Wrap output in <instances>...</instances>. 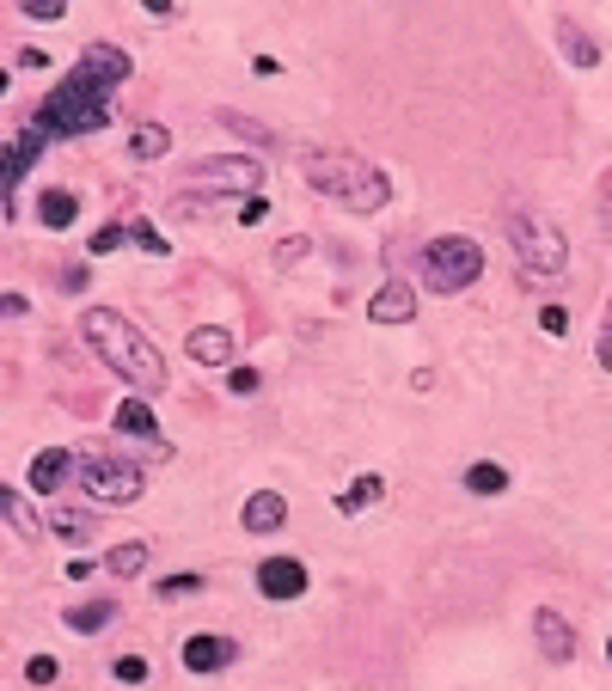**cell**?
I'll use <instances>...</instances> for the list:
<instances>
[{
	"label": "cell",
	"mask_w": 612,
	"mask_h": 691,
	"mask_svg": "<svg viewBox=\"0 0 612 691\" xmlns=\"http://www.w3.org/2000/svg\"><path fill=\"white\" fill-rule=\"evenodd\" d=\"M80 337L92 343V349H99V361L111 367L116 380L135 386V392H159V386H166V355H159L135 325H129L123 312H111V307H86Z\"/></svg>",
	"instance_id": "obj_1"
},
{
	"label": "cell",
	"mask_w": 612,
	"mask_h": 691,
	"mask_svg": "<svg viewBox=\"0 0 612 691\" xmlns=\"http://www.w3.org/2000/svg\"><path fill=\"white\" fill-rule=\"evenodd\" d=\"M300 178L313 183L319 197L343 202V209H356V214H380L392 202L386 171L361 154H300Z\"/></svg>",
	"instance_id": "obj_2"
},
{
	"label": "cell",
	"mask_w": 612,
	"mask_h": 691,
	"mask_svg": "<svg viewBox=\"0 0 612 691\" xmlns=\"http://www.w3.org/2000/svg\"><path fill=\"white\" fill-rule=\"evenodd\" d=\"M502 226H509V245H514V257H521V276H527V282H552V276H564L570 245H564V233L552 226V214H545V209L514 202Z\"/></svg>",
	"instance_id": "obj_3"
},
{
	"label": "cell",
	"mask_w": 612,
	"mask_h": 691,
	"mask_svg": "<svg viewBox=\"0 0 612 691\" xmlns=\"http://www.w3.org/2000/svg\"><path fill=\"white\" fill-rule=\"evenodd\" d=\"M111 116H116V99H111V92L74 86L68 74H62V86L37 104V116H31V123H37L43 135H62V142H74V135H99V129H111Z\"/></svg>",
	"instance_id": "obj_4"
},
{
	"label": "cell",
	"mask_w": 612,
	"mask_h": 691,
	"mask_svg": "<svg viewBox=\"0 0 612 691\" xmlns=\"http://www.w3.org/2000/svg\"><path fill=\"white\" fill-rule=\"evenodd\" d=\"M478 276H485V252H478V239H466V233H442V239L423 245V282L435 288V294H466Z\"/></svg>",
	"instance_id": "obj_5"
},
{
	"label": "cell",
	"mask_w": 612,
	"mask_h": 691,
	"mask_svg": "<svg viewBox=\"0 0 612 691\" xmlns=\"http://www.w3.org/2000/svg\"><path fill=\"white\" fill-rule=\"evenodd\" d=\"M80 490L99 502V509H135L147 490V478L129 459H111V453H92V459H80Z\"/></svg>",
	"instance_id": "obj_6"
},
{
	"label": "cell",
	"mask_w": 612,
	"mask_h": 691,
	"mask_svg": "<svg viewBox=\"0 0 612 691\" xmlns=\"http://www.w3.org/2000/svg\"><path fill=\"white\" fill-rule=\"evenodd\" d=\"M197 183H209V190H233V197H264V159L257 154H227V159H202L197 171H190Z\"/></svg>",
	"instance_id": "obj_7"
},
{
	"label": "cell",
	"mask_w": 612,
	"mask_h": 691,
	"mask_svg": "<svg viewBox=\"0 0 612 691\" xmlns=\"http://www.w3.org/2000/svg\"><path fill=\"white\" fill-rule=\"evenodd\" d=\"M129 68H135V62H129L116 43H86L80 62L68 68V80L74 86H92V92H116V86L129 80Z\"/></svg>",
	"instance_id": "obj_8"
},
{
	"label": "cell",
	"mask_w": 612,
	"mask_h": 691,
	"mask_svg": "<svg viewBox=\"0 0 612 691\" xmlns=\"http://www.w3.org/2000/svg\"><path fill=\"white\" fill-rule=\"evenodd\" d=\"M257 593L264 600H300L307 593V564L300 557H264L257 564Z\"/></svg>",
	"instance_id": "obj_9"
},
{
	"label": "cell",
	"mask_w": 612,
	"mask_h": 691,
	"mask_svg": "<svg viewBox=\"0 0 612 691\" xmlns=\"http://www.w3.org/2000/svg\"><path fill=\"white\" fill-rule=\"evenodd\" d=\"M49 142L37 123H25V135L19 142H7V159H0V197H7V209H13V190L25 183V171H31V159H37V147Z\"/></svg>",
	"instance_id": "obj_10"
},
{
	"label": "cell",
	"mask_w": 612,
	"mask_h": 691,
	"mask_svg": "<svg viewBox=\"0 0 612 691\" xmlns=\"http://www.w3.org/2000/svg\"><path fill=\"white\" fill-rule=\"evenodd\" d=\"M368 319L374 325H411L416 319V288L404 282V276H386L380 294L368 300Z\"/></svg>",
	"instance_id": "obj_11"
},
{
	"label": "cell",
	"mask_w": 612,
	"mask_h": 691,
	"mask_svg": "<svg viewBox=\"0 0 612 691\" xmlns=\"http://www.w3.org/2000/svg\"><path fill=\"white\" fill-rule=\"evenodd\" d=\"M533 643H539L552 661H576V631H570V618H564V612H552V606L533 612Z\"/></svg>",
	"instance_id": "obj_12"
},
{
	"label": "cell",
	"mask_w": 612,
	"mask_h": 691,
	"mask_svg": "<svg viewBox=\"0 0 612 691\" xmlns=\"http://www.w3.org/2000/svg\"><path fill=\"white\" fill-rule=\"evenodd\" d=\"M233 655H240V643L233 636H185V667L190 673H221V667H233Z\"/></svg>",
	"instance_id": "obj_13"
},
{
	"label": "cell",
	"mask_w": 612,
	"mask_h": 691,
	"mask_svg": "<svg viewBox=\"0 0 612 691\" xmlns=\"http://www.w3.org/2000/svg\"><path fill=\"white\" fill-rule=\"evenodd\" d=\"M74 471H80V466H74L68 447H43L37 459H31V490H37V495H62V483H68Z\"/></svg>",
	"instance_id": "obj_14"
},
{
	"label": "cell",
	"mask_w": 612,
	"mask_h": 691,
	"mask_svg": "<svg viewBox=\"0 0 612 691\" xmlns=\"http://www.w3.org/2000/svg\"><path fill=\"white\" fill-rule=\"evenodd\" d=\"M116 428H123V435H135V441H147V447L166 459V435H159V416H154V404H147V398H129V404H116Z\"/></svg>",
	"instance_id": "obj_15"
},
{
	"label": "cell",
	"mask_w": 612,
	"mask_h": 691,
	"mask_svg": "<svg viewBox=\"0 0 612 691\" xmlns=\"http://www.w3.org/2000/svg\"><path fill=\"white\" fill-rule=\"evenodd\" d=\"M282 521H288V502H282L276 490H257L252 502L240 509V526H245V533H276Z\"/></svg>",
	"instance_id": "obj_16"
},
{
	"label": "cell",
	"mask_w": 612,
	"mask_h": 691,
	"mask_svg": "<svg viewBox=\"0 0 612 691\" xmlns=\"http://www.w3.org/2000/svg\"><path fill=\"white\" fill-rule=\"evenodd\" d=\"M185 349L197 355L202 367H227V361H233V337H227L221 325H197V331H190V343H185Z\"/></svg>",
	"instance_id": "obj_17"
},
{
	"label": "cell",
	"mask_w": 612,
	"mask_h": 691,
	"mask_svg": "<svg viewBox=\"0 0 612 691\" xmlns=\"http://www.w3.org/2000/svg\"><path fill=\"white\" fill-rule=\"evenodd\" d=\"M0 514H7V526H13V533L25 538V545H37V538H43V521L31 514V502L13 490V483H0Z\"/></svg>",
	"instance_id": "obj_18"
},
{
	"label": "cell",
	"mask_w": 612,
	"mask_h": 691,
	"mask_svg": "<svg viewBox=\"0 0 612 691\" xmlns=\"http://www.w3.org/2000/svg\"><path fill=\"white\" fill-rule=\"evenodd\" d=\"M557 43H564V56H570V68H600V43L588 37L582 25H576V19H557Z\"/></svg>",
	"instance_id": "obj_19"
},
{
	"label": "cell",
	"mask_w": 612,
	"mask_h": 691,
	"mask_svg": "<svg viewBox=\"0 0 612 691\" xmlns=\"http://www.w3.org/2000/svg\"><path fill=\"white\" fill-rule=\"evenodd\" d=\"M111 618H116V600H111V593H99V600H86V606H68V612H62V624H68V631H80V636L104 631Z\"/></svg>",
	"instance_id": "obj_20"
},
{
	"label": "cell",
	"mask_w": 612,
	"mask_h": 691,
	"mask_svg": "<svg viewBox=\"0 0 612 691\" xmlns=\"http://www.w3.org/2000/svg\"><path fill=\"white\" fill-rule=\"evenodd\" d=\"M129 154L135 159H166L171 154V129L166 123H135L129 129Z\"/></svg>",
	"instance_id": "obj_21"
},
{
	"label": "cell",
	"mask_w": 612,
	"mask_h": 691,
	"mask_svg": "<svg viewBox=\"0 0 612 691\" xmlns=\"http://www.w3.org/2000/svg\"><path fill=\"white\" fill-rule=\"evenodd\" d=\"M37 221H43V226H56V233H68V226L80 221V202H74L68 190H49V197L37 202Z\"/></svg>",
	"instance_id": "obj_22"
},
{
	"label": "cell",
	"mask_w": 612,
	"mask_h": 691,
	"mask_svg": "<svg viewBox=\"0 0 612 691\" xmlns=\"http://www.w3.org/2000/svg\"><path fill=\"white\" fill-rule=\"evenodd\" d=\"M49 533L68 538V545H86V538L99 533V521H92V514H80V509H56V514H49Z\"/></svg>",
	"instance_id": "obj_23"
},
{
	"label": "cell",
	"mask_w": 612,
	"mask_h": 691,
	"mask_svg": "<svg viewBox=\"0 0 612 691\" xmlns=\"http://www.w3.org/2000/svg\"><path fill=\"white\" fill-rule=\"evenodd\" d=\"M147 557H154V545H142V538H135V545H116L111 557H104V569H111L116 581H129V576H142V569H147Z\"/></svg>",
	"instance_id": "obj_24"
},
{
	"label": "cell",
	"mask_w": 612,
	"mask_h": 691,
	"mask_svg": "<svg viewBox=\"0 0 612 691\" xmlns=\"http://www.w3.org/2000/svg\"><path fill=\"white\" fill-rule=\"evenodd\" d=\"M380 495H386V478H356L349 490L337 495V514H361V509H374Z\"/></svg>",
	"instance_id": "obj_25"
},
{
	"label": "cell",
	"mask_w": 612,
	"mask_h": 691,
	"mask_svg": "<svg viewBox=\"0 0 612 691\" xmlns=\"http://www.w3.org/2000/svg\"><path fill=\"white\" fill-rule=\"evenodd\" d=\"M466 490H471V495H502V490H509V471L490 466V459H478V466L466 471Z\"/></svg>",
	"instance_id": "obj_26"
},
{
	"label": "cell",
	"mask_w": 612,
	"mask_h": 691,
	"mask_svg": "<svg viewBox=\"0 0 612 691\" xmlns=\"http://www.w3.org/2000/svg\"><path fill=\"white\" fill-rule=\"evenodd\" d=\"M221 123H227L233 135H245L252 147H276V135H270V129H264V123H252V116H240V111H221Z\"/></svg>",
	"instance_id": "obj_27"
},
{
	"label": "cell",
	"mask_w": 612,
	"mask_h": 691,
	"mask_svg": "<svg viewBox=\"0 0 612 691\" xmlns=\"http://www.w3.org/2000/svg\"><path fill=\"white\" fill-rule=\"evenodd\" d=\"M129 239L142 245L147 257H166L171 245H166V233H159V226H147V221H129Z\"/></svg>",
	"instance_id": "obj_28"
},
{
	"label": "cell",
	"mask_w": 612,
	"mask_h": 691,
	"mask_svg": "<svg viewBox=\"0 0 612 691\" xmlns=\"http://www.w3.org/2000/svg\"><path fill=\"white\" fill-rule=\"evenodd\" d=\"M19 13L31 19V25H56L62 13H68V7H62V0H13Z\"/></svg>",
	"instance_id": "obj_29"
},
{
	"label": "cell",
	"mask_w": 612,
	"mask_h": 691,
	"mask_svg": "<svg viewBox=\"0 0 612 691\" xmlns=\"http://www.w3.org/2000/svg\"><path fill=\"white\" fill-rule=\"evenodd\" d=\"M202 588H209L202 576H166L159 581V600H190V593H202Z\"/></svg>",
	"instance_id": "obj_30"
},
{
	"label": "cell",
	"mask_w": 612,
	"mask_h": 691,
	"mask_svg": "<svg viewBox=\"0 0 612 691\" xmlns=\"http://www.w3.org/2000/svg\"><path fill=\"white\" fill-rule=\"evenodd\" d=\"M56 673H62L56 655H31V661H25V679H31V686H56Z\"/></svg>",
	"instance_id": "obj_31"
},
{
	"label": "cell",
	"mask_w": 612,
	"mask_h": 691,
	"mask_svg": "<svg viewBox=\"0 0 612 691\" xmlns=\"http://www.w3.org/2000/svg\"><path fill=\"white\" fill-rule=\"evenodd\" d=\"M129 239V226H99V233H92V245H86V252H92V257H111L116 252V245H123Z\"/></svg>",
	"instance_id": "obj_32"
},
{
	"label": "cell",
	"mask_w": 612,
	"mask_h": 691,
	"mask_svg": "<svg viewBox=\"0 0 612 691\" xmlns=\"http://www.w3.org/2000/svg\"><path fill=\"white\" fill-rule=\"evenodd\" d=\"M539 331L564 337V331H570V312H564V307H539Z\"/></svg>",
	"instance_id": "obj_33"
},
{
	"label": "cell",
	"mask_w": 612,
	"mask_h": 691,
	"mask_svg": "<svg viewBox=\"0 0 612 691\" xmlns=\"http://www.w3.org/2000/svg\"><path fill=\"white\" fill-rule=\"evenodd\" d=\"M116 679H123V686H142V679H147V661H142V655H123V661H116Z\"/></svg>",
	"instance_id": "obj_34"
},
{
	"label": "cell",
	"mask_w": 612,
	"mask_h": 691,
	"mask_svg": "<svg viewBox=\"0 0 612 691\" xmlns=\"http://www.w3.org/2000/svg\"><path fill=\"white\" fill-rule=\"evenodd\" d=\"M300 252H313V245H307V239H282V245H276V264L294 269V264H300Z\"/></svg>",
	"instance_id": "obj_35"
},
{
	"label": "cell",
	"mask_w": 612,
	"mask_h": 691,
	"mask_svg": "<svg viewBox=\"0 0 612 691\" xmlns=\"http://www.w3.org/2000/svg\"><path fill=\"white\" fill-rule=\"evenodd\" d=\"M594 355H600V367L612 374V307H607V325H600V343H594Z\"/></svg>",
	"instance_id": "obj_36"
},
{
	"label": "cell",
	"mask_w": 612,
	"mask_h": 691,
	"mask_svg": "<svg viewBox=\"0 0 612 691\" xmlns=\"http://www.w3.org/2000/svg\"><path fill=\"white\" fill-rule=\"evenodd\" d=\"M0 312H7V319H25V312H31V300H25V294H13V288H7V294H0Z\"/></svg>",
	"instance_id": "obj_37"
},
{
	"label": "cell",
	"mask_w": 612,
	"mask_h": 691,
	"mask_svg": "<svg viewBox=\"0 0 612 691\" xmlns=\"http://www.w3.org/2000/svg\"><path fill=\"white\" fill-rule=\"evenodd\" d=\"M227 386H233V392H257V367H233Z\"/></svg>",
	"instance_id": "obj_38"
},
{
	"label": "cell",
	"mask_w": 612,
	"mask_h": 691,
	"mask_svg": "<svg viewBox=\"0 0 612 691\" xmlns=\"http://www.w3.org/2000/svg\"><path fill=\"white\" fill-rule=\"evenodd\" d=\"M264 214H270V202H264V197H252V202H245V209H240V226H257V221H264Z\"/></svg>",
	"instance_id": "obj_39"
},
{
	"label": "cell",
	"mask_w": 612,
	"mask_h": 691,
	"mask_svg": "<svg viewBox=\"0 0 612 691\" xmlns=\"http://www.w3.org/2000/svg\"><path fill=\"white\" fill-rule=\"evenodd\" d=\"M142 7H147L154 19H178V0H142Z\"/></svg>",
	"instance_id": "obj_40"
},
{
	"label": "cell",
	"mask_w": 612,
	"mask_h": 691,
	"mask_svg": "<svg viewBox=\"0 0 612 691\" xmlns=\"http://www.w3.org/2000/svg\"><path fill=\"white\" fill-rule=\"evenodd\" d=\"M607 655H612V643H607Z\"/></svg>",
	"instance_id": "obj_41"
}]
</instances>
